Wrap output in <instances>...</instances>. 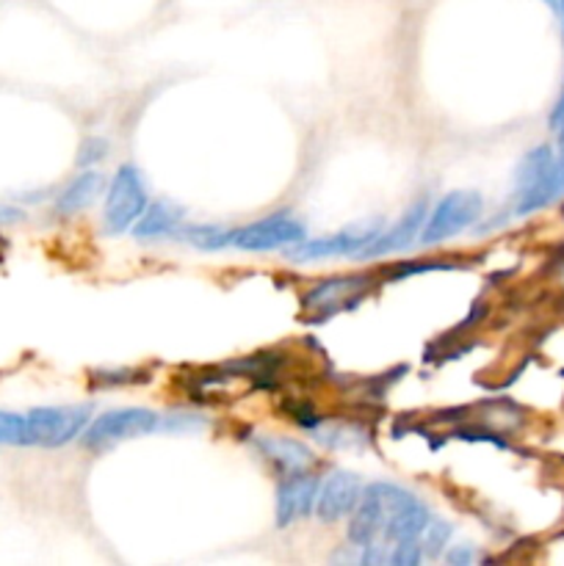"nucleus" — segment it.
Masks as SVG:
<instances>
[{
    "instance_id": "1",
    "label": "nucleus",
    "mask_w": 564,
    "mask_h": 566,
    "mask_svg": "<svg viewBox=\"0 0 564 566\" xmlns=\"http://www.w3.org/2000/svg\"><path fill=\"white\" fill-rule=\"evenodd\" d=\"M431 520L429 509L396 484H376L365 486L357 509L348 520V542L354 547L382 545V542H404L420 539L426 523Z\"/></svg>"
},
{
    "instance_id": "26",
    "label": "nucleus",
    "mask_w": 564,
    "mask_h": 566,
    "mask_svg": "<svg viewBox=\"0 0 564 566\" xmlns=\"http://www.w3.org/2000/svg\"><path fill=\"white\" fill-rule=\"evenodd\" d=\"M556 133H558V144H562V147H564V122L556 127Z\"/></svg>"
},
{
    "instance_id": "9",
    "label": "nucleus",
    "mask_w": 564,
    "mask_h": 566,
    "mask_svg": "<svg viewBox=\"0 0 564 566\" xmlns=\"http://www.w3.org/2000/svg\"><path fill=\"white\" fill-rule=\"evenodd\" d=\"M368 287L365 276H332V280L318 282L307 296L302 298L304 310L313 321L332 318L337 310L348 307V302H357L363 291Z\"/></svg>"
},
{
    "instance_id": "28",
    "label": "nucleus",
    "mask_w": 564,
    "mask_h": 566,
    "mask_svg": "<svg viewBox=\"0 0 564 566\" xmlns=\"http://www.w3.org/2000/svg\"><path fill=\"white\" fill-rule=\"evenodd\" d=\"M542 3H547V6H551L553 11H556V0H542Z\"/></svg>"
},
{
    "instance_id": "8",
    "label": "nucleus",
    "mask_w": 564,
    "mask_h": 566,
    "mask_svg": "<svg viewBox=\"0 0 564 566\" xmlns=\"http://www.w3.org/2000/svg\"><path fill=\"white\" fill-rule=\"evenodd\" d=\"M363 481L359 475L348 473V470H335L318 484V495H315L313 514L321 523H341V520L352 517L357 509L359 497H363Z\"/></svg>"
},
{
    "instance_id": "20",
    "label": "nucleus",
    "mask_w": 564,
    "mask_h": 566,
    "mask_svg": "<svg viewBox=\"0 0 564 566\" xmlns=\"http://www.w3.org/2000/svg\"><path fill=\"white\" fill-rule=\"evenodd\" d=\"M420 539H404L393 545V551L387 553V564H396V566H415L420 562Z\"/></svg>"
},
{
    "instance_id": "10",
    "label": "nucleus",
    "mask_w": 564,
    "mask_h": 566,
    "mask_svg": "<svg viewBox=\"0 0 564 566\" xmlns=\"http://www.w3.org/2000/svg\"><path fill=\"white\" fill-rule=\"evenodd\" d=\"M426 216H429V202H426V199H418L415 205H409L407 213H404L396 224L382 227L379 235L370 241V247L365 249L359 258L365 260L385 258V254H396V252H404L407 247H412V243L420 238V230H424L426 224Z\"/></svg>"
},
{
    "instance_id": "2",
    "label": "nucleus",
    "mask_w": 564,
    "mask_h": 566,
    "mask_svg": "<svg viewBox=\"0 0 564 566\" xmlns=\"http://www.w3.org/2000/svg\"><path fill=\"white\" fill-rule=\"evenodd\" d=\"M149 205L147 182H144L142 171L136 166H119L114 177L105 186V210H103V227L111 235H125L133 232L136 221Z\"/></svg>"
},
{
    "instance_id": "18",
    "label": "nucleus",
    "mask_w": 564,
    "mask_h": 566,
    "mask_svg": "<svg viewBox=\"0 0 564 566\" xmlns=\"http://www.w3.org/2000/svg\"><path fill=\"white\" fill-rule=\"evenodd\" d=\"M448 539H451V525H448L446 520L431 517L429 523H426L424 534H420V547H424V553H429V556H440V553L446 551Z\"/></svg>"
},
{
    "instance_id": "21",
    "label": "nucleus",
    "mask_w": 564,
    "mask_h": 566,
    "mask_svg": "<svg viewBox=\"0 0 564 566\" xmlns=\"http://www.w3.org/2000/svg\"><path fill=\"white\" fill-rule=\"evenodd\" d=\"M105 155H108V142H103V138H86L81 144V153H77V166L88 169V166L100 164Z\"/></svg>"
},
{
    "instance_id": "22",
    "label": "nucleus",
    "mask_w": 564,
    "mask_h": 566,
    "mask_svg": "<svg viewBox=\"0 0 564 566\" xmlns=\"http://www.w3.org/2000/svg\"><path fill=\"white\" fill-rule=\"evenodd\" d=\"M473 558H476V553L470 551L468 545H453V551L448 553L446 562L451 564V566H457V564H459V566H468L470 562H473Z\"/></svg>"
},
{
    "instance_id": "14",
    "label": "nucleus",
    "mask_w": 564,
    "mask_h": 566,
    "mask_svg": "<svg viewBox=\"0 0 564 566\" xmlns=\"http://www.w3.org/2000/svg\"><path fill=\"white\" fill-rule=\"evenodd\" d=\"M182 219H186V213H182L180 205L169 202V199H158V202L147 205V210L142 213V219H138L136 227H133V235H136L138 241H158V238H171L180 232Z\"/></svg>"
},
{
    "instance_id": "15",
    "label": "nucleus",
    "mask_w": 564,
    "mask_h": 566,
    "mask_svg": "<svg viewBox=\"0 0 564 566\" xmlns=\"http://www.w3.org/2000/svg\"><path fill=\"white\" fill-rule=\"evenodd\" d=\"M105 177L94 169H83L64 191L59 193V202H55V210L61 216H75L81 210L92 208L100 197H105Z\"/></svg>"
},
{
    "instance_id": "23",
    "label": "nucleus",
    "mask_w": 564,
    "mask_h": 566,
    "mask_svg": "<svg viewBox=\"0 0 564 566\" xmlns=\"http://www.w3.org/2000/svg\"><path fill=\"white\" fill-rule=\"evenodd\" d=\"M562 122H564V92L558 94V103L553 105V111H551V127H553V130H556Z\"/></svg>"
},
{
    "instance_id": "17",
    "label": "nucleus",
    "mask_w": 564,
    "mask_h": 566,
    "mask_svg": "<svg viewBox=\"0 0 564 566\" xmlns=\"http://www.w3.org/2000/svg\"><path fill=\"white\" fill-rule=\"evenodd\" d=\"M553 155L556 153H553L551 147H545V144L536 149H531V153L525 155L523 164H520V169H518V175H514V186H518V191H523L525 186H531V182H534L536 177H540L542 171L551 166Z\"/></svg>"
},
{
    "instance_id": "5",
    "label": "nucleus",
    "mask_w": 564,
    "mask_h": 566,
    "mask_svg": "<svg viewBox=\"0 0 564 566\" xmlns=\"http://www.w3.org/2000/svg\"><path fill=\"white\" fill-rule=\"evenodd\" d=\"M92 415L88 407L66 403V407H36L25 412V440L22 448H61L83 434Z\"/></svg>"
},
{
    "instance_id": "19",
    "label": "nucleus",
    "mask_w": 564,
    "mask_h": 566,
    "mask_svg": "<svg viewBox=\"0 0 564 566\" xmlns=\"http://www.w3.org/2000/svg\"><path fill=\"white\" fill-rule=\"evenodd\" d=\"M25 440V412H0V446H20Z\"/></svg>"
},
{
    "instance_id": "13",
    "label": "nucleus",
    "mask_w": 564,
    "mask_h": 566,
    "mask_svg": "<svg viewBox=\"0 0 564 566\" xmlns=\"http://www.w3.org/2000/svg\"><path fill=\"white\" fill-rule=\"evenodd\" d=\"M254 446L263 453L265 462L274 464L282 475L307 473L315 462L313 451L304 442L291 440V437H258Z\"/></svg>"
},
{
    "instance_id": "4",
    "label": "nucleus",
    "mask_w": 564,
    "mask_h": 566,
    "mask_svg": "<svg viewBox=\"0 0 564 566\" xmlns=\"http://www.w3.org/2000/svg\"><path fill=\"white\" fill-rule=\"evenodd\" d=\"M155 431H164V415L153 412V409L130 407L114 409V412L88 420L81 440L83 448H88V451H105V448H114L125 440L155 434Z\"/></svg>"
},
{
    "instance_id": "11",
    "label": "nucleus",
    "mask_w": 564,
    "mask_h": 566,
    "mask_svg": "<svg viewBox=\"0 0 564 566\" xmlns=\"http://www.w3.org/2000/svg\"><path fill=\"white\" fill-rule=\"evenodd\" d=\"M315 495H318V479L315 475H285V481L280 484V492H276V525L288 528L296 520L313 514Z\"/></svg>"
},
{
    "instance_id": "6",
    "label": "nucleus",
    "mask_w": 564,
    "mask_h": 566,
    "mask_svg": "<svg viewBox=\"0 0 564 566\" xmlns=\"http://www.w3.org/2000/svg\"><path fill=\"white\" fill-rule=\"evenodd\" d=\"M385 221L382 219H365L357 224H348L343 230L332 232V235L321 238H304L296 247L288 249V258L293 263H318V260H335V258H359L365 249L370 247L376 235L382 232Z\"/></svg>"
},
{
    "instance_id": "27",
    "label": "nucleus",
    "mask_w": 564,
    "mask_h": 566,
    "mask_svg": "<svg viewBox=\"0 0 564 566\" xmlns=\"http://www.w3.org/2000/svg\"><path fill=\"white\" fill-rule=\"evenodd\" d=\"M3 254H6V238L0 235V260H3Z\"/></svg>"
},
{
    "instance_id": "7",
    "label": "nucleus",
    "mask_w": 564,
    "mask_h": 566,
    "mask_svg": "<svg viewBox=\"0 0 564 566\" xmlns=\"http://www.w3.org/2000/svg\"><path fill=\"white\" fill-rule=\"evenodd\" d=\"M304 238H307V227L296 216L274 213L232 230V247L241 252H274V249L296 247Z\"/></svg>"
},
{
    "instance_id": "3",
    "label": "nucleus",
    "mask_w": 564,
    "mask_h": 566,
    "mask_svg": "<svg viewBox=\"0 0 564 566\" xmlns=\"http://www.w3.org/2000/svg\"><path fill=\"white\" fill-rule=\"evenodd\" d=\"M481 216H484V199H481L479 191H470V188L448 191L440 202L429 208L418 241L424 247H437L442 241H451L459 232H468Z\"/></svg>"
},
{
    "instance_id": "25",
    "label": "nucleus",
    "mask_w": 564,
    "mask_h": 566,
    "mask_svg": "<svg viewBox=\"0 0 564 566\" xmlns=\"http://www.w3.org/2000/svg\"><path fill=\"white\" fill-rule=\"evenodd\" d=\"M556 17H558V25H562V36H564V0H556Z\"/></svg>"
},
{
    "instance_id": "12",
    "label": "nucleus",
    "mask_w": 564,
    "mask_h": 566,
    "mask_svg": "<svg viewBox=\"0 0 564 566\" xmlns=\"http://www.w3.org/2000/svg\"><path fill=\"white\" fill-rule=\"evenodd\" d=\"M564 197V147L553 155L551 166L536 177L531 186H525L523 191H518V199H514V216H529L536 213V210L547 208L556 199Z\"/></svg>"
},
{
    "instance_id": "16",
    "label": "nucleus",
    "mask_w": 564,
    "mask_h": 566,
    "mask_svg": "<svg viewBox=\"0 0 564 566\" xmlns=\"http://www.w3.org/2000/svg\"><path fill=\"white\" fill-rule=\"evenodd\" d=\"M175 238L186 241L188 247L199 249V252H219V249L232 247V230L219 224H194V227H180Z\"/></svg>"
},
{
    "instance_id": "24",
    "label": "nucleus",
    "mask_w": 564,
    "mask_h": 566,
    "mask_svg": "<svg viewBox=\"0 0 564 566\" xmlns=\"http://www.w3.org/2000/svg\"><path fill=\"white\" fill-rule=\"evenodd\" d=\"M20 219V213H17L14 208H6V205H0V224H9V221H17Z\"/></svg>"
}]
</instances>
